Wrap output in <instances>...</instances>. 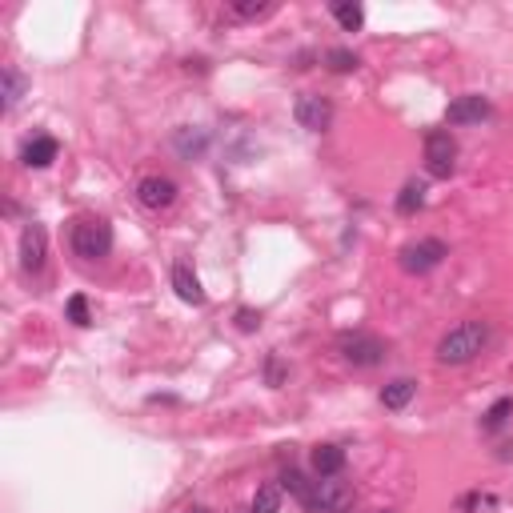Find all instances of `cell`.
Listing matches in <instances>:
<instances>
[{
  "mask_svg": "<svg viewBox=\"0 0 513 513\" xmlns=\"http://www.w3.org/2000/svg\"><path fill=\"white\" fill-rule=\"evenodd\" d=\"M281 485H285L289 493H293L297 501H301V506H309V501H313V489H317V481H309V478H305L301 470H285V473H281Z\"/></svg>",
  "mask_w": 513,
  "mask_h": 513,
  "instance_id": "9a60e30c",
  "label": "cell"
},
{
  "mask_svg": "<svg viewBox=\"0 0 513 513\" xmlns=\"http://www.w3.org/2000/svg\"><path fill=\"white\" fill-rule=\"evenodd\" d=\"M57 153H61V145L52 141V137H33V141L24 145L21 161L29 165V169H49V165L57 161Z\"/></svg>",
  "mask_w": 513,
  "mask_h": 513,
  "instance_id": "8fae6325",
  "label": "cell"
},
{
  "mask_svg": "<svg viewBox=\"0 0 513 513\" xmlns=\"http://www.w3.org/2000/svg\"><path fill=\"white\" fill-rule=\"evenodd\" d=\"M269 381H273V385H277V381H281V366H277V357L269 361Z\"/></svg>",
  "mask_w": 513,
  "mask_h": 513,
  "instance_id": "d4e9b609",
  "label": "cell"
},
{
  "mask_svg": "<svg viewBox=\"0 0 513 513\" xmlns=\"http://www.w3.org/2000/svg\"><path fill=\"white\" fill-rule=\"evenodd\" d=\"M69 245H72V253L85 261H105L113 253V229L100 217H81L69 233Z\"/></svg>",
  "mask_w": 513,
  "mask_h": 513,
  "instance_id": "7a4b0ae2",
  "label": "cell"
},
{
  "mask_svg": "<svg viewBox=\"0 0 513 513\" xmlns=\"http://www.w3.org/2000/svg\"><path fill=\"white\" fill-rule=\"evenodd\" d=\"M185 513H209V509H185Z\"/></svg>",
  "mask_w": 513,
  "mask_h": 513,
  "instance_id": "484cf974",
  "label": "cell"
},
{
  "mask_svg": "<svg viewBox=\"0 0 513 513\" xmlns=\"http://www.w3.org/2000/svg\"><path fill=\"white\" fill-rule=\"evenodd\" d=\"M325 61H329V69H333V72H353V69H357V57H353L349 49H333Z\"/></svg>",
  "mask_w": 513,
  "mask_h": 513,
  "instance_id": "7402d4cb",
  "label": "cell"
},
{
  "mask_svg": "<svg viewBox=\"0 0 513 513\" xmlns=\"http://www.w3.org/2000/svg\"><path fill=\"white\" fill-rule=\"evenodd\" d=\"M69 321L72 325H89V301L85 297H69Z\"/></svg>",
  "mask_w": 513,
  "mask_h": 513,
  "instance_id": "603a6c76",
  "label": "cell"
},
{
  "mask_svg": "<svg viewBox=\"0 0 513 513\" xmlns=\"http://www.w3.org/2000/svg\"><path fill=\"white\" fill-rule=\"evenodd\" d=\"M337 349H341V357L357 369H373L385 361V341L373 337V333H345Z\"/></svg>",
  "mask_w": 513,
  "mask_h": 513,
  "instance_id": "3957f363",
  "label": "cell"
},
{
  "mask_svg": "<svg viewBox=\"0 0 513 513\" xmlns=\"http://www.w3.org/2000/svg\"><path fill=\"white\" fill-rule=\"evenodd\" d=\"M457 165V141L450 128H433L425 133V169L433 176H450Z\"/></svg>",
  "mask_w": 513,
  "mask_h": 513,
  "instance_id": "5b68a950",
  "label": "cell"
},
{
  "mask_svg": "<svg viewBox=\"0 0 513 513\" xmlns=\"http://www.w3.org/2000/svg\"><path fill=\"white\" fill-rule=\"evenodd\" d=\"M229 13L241 16V21H265V16L277 13V5H273V0H261V5H253V0H233Z\"/></svg>",
  "mask_w": 513,
  "mask_h": 513,
  "instance_id": "2e32d148",
  "label": "cell"
},
{
  "mask_svg": "<svg viewBox=\"0 0 513 513\" xmlns=\"http://www.w3.org/2000/svg\"><path fill=\"white\" fill-rule=\"evenodd\" d=\"M489 337H493V329L485 321L453 325V329L437 341V361H442V366H465V361H473L485 345H489Z\"/></svg>",
  "mask_w": 513,
  "mask_h": 513,
  "instance_id": "6da1fadb",
  "label": "cell"
},
{
  "mask_svg": "<svg viewBox=\"0 0 513 513\" xmlns=\"http://www.w3.org/2000/svg\"><path fill=\"white\" fill-rule=\"evenodd\" d=\"M413 394H417V381L397 377V381H389V385L381 389V405L385 409H405L409 401H413Z\"/></svg>",
  "mask_w": 513,
  "mask_h": 513,
  "instance_id": "5bb4252c",
  "label": "cell"
},
{
  "mask_svg": "<svg viewBox=\"0 0 513 513\" xmlns=\"http://www.w3.org/2000/svg\"><path fill=\"white\" fill-rule=\"evenodd\" d=\"M345 470V450L341 445H317L313 450V473L317 478H337Z\"/></svg>",
  "mask_w": 513,
  "mask_h": 513,
  "instance_id": "4fadbf2b",
  "label": "cell"
},
{
  "mask_svg": "<svg viewBox=\"0 0 513 513\" xmlns=\"http://www.w3.org/2000/svg\"><path fill=\"white\" fill-rule=\"evenodd\" d=\"M261 325V313H253V309H241L237 313V329H245V333H253Z\"/></svg>",
  "mask_w": 513,
  "mask_h": 513,
  "instance_id": "cb8c5ba5",
  "label": "cell"
},
{
  "mask_svg": "<svg viewBox=\"0 0 513 513\" xmlns=\"http://www.w3.org/2000/svg\"><path fill=\"white\" fill-rule=\"evenodd\" d=\"M509 413H513V397H501V401H493L489 405V413H485V429H501L509 422Z\"/></svg>",
  "mask_w": 513,
  "mask_h": 513,
  "instance_id": "44dd1931",
  "label": "cell"
},
{
  "mask_svg": "<svg viewBox=\"0 0 513 513\" xmlns=\"http://www.w3.org/2000/svg\"><path fill=\"white\" fill-rule=\"evenodd\" d=\"M489 117V100L478 97V92H465V97H457L450 109H445V120L450 125H481V120Z\"/></svg>",
  "mask_w": 513,
  "mask_h": 513,
  "instance_id": "30bf717a",
  "label": "cell"
},
{
  "mask_svg": "<svg viewBox=\"0 0 513 513\" xmlns=\"http://www.w3.org/2000/svg\"><path fill=\"white\" fill-rule=\"evenodd\" d=\"M293 117H297V125L309 128V133H325L333 120V105L325 97H317V92H305V97H297Z\"/></svg>",
  "mask_w": 513,
  "mask_h": 513,
  "instance_id": "8992f818",
  "label": "cell"
},
{
  "mask_svg": "<svg viewBox=\"0 0 513 513\" xmlns=\"http://www.w3.org/2000/svg\"><path fill=\"white\" fill-rule=\"evenodd\" d=\"M445 257H450V249H445V241H437V237L413 241V245H405L397 253V261H401V269H405V273H429V269H437Z\"/></svg>",
  "mask_w": 513,
  "mask_h": 513,
  "instance_id": "277c9868",
  "label": "cell"
},
{
  "mask_svg": "<svg viewBox=\"0 0 513 513\" xmlns=\"http://www.w3.org/2000/svg\"><path fill=\"white\" fill-rule=\"evenodd\" d=\"M5 92H0V97H5V113H13L16 105H21V97H24V77L21 72H13V69H5Z\"/></svg>",
  "mask_w": 513,
  "mask_h": 513,
  "instance_id": "ac0fdd59",
  "label": "cell"
},
{
  "mask_svg": "<svg viewBox=\"0 0 513 513\" xmlns=\"http://www.w3.org/2000/svg\"><path fill=\"white\" fill-rule=\"evenodd\" d=\"M173 289L185 305H204V289L189 265H173Z\"/></svg>",
  "mask_w": 513,
  "mask_h": 513,
  "instance_id": "7c38bea8",
  "label": "cell"
},
{
  "mask_svg": "<svg viewBox=\"0 0 513 513\" xmlns=\"http://www.w3.org/2000/svg\"><path fill=\"white\" fill-rule=\"evenodd\" d=\"M281 509V485H261L253 493V513H277Z\"/></svg>",
  "mask_w": 513,
  "mask_h": 513,
  "instance_id": "ffe728a7",
  "label": "cell"
},
{
  "mask_svg": "<svg viewBox=\"0 0 513 513\" xmlns=\"http://www.w3.org/2000/svg\"><path fill=\"white\" fill-rule=\"evenodd\" d=\"M333 16H337V24L345 33H357L366 24V8L361 5H333Z\"/></svg>",
  "mask_w": 513,
  "mask_h": 513,
  "instance_id": "d6986e66",
  "label": "cell"
},
{
  "mask_svg": "<svg viewBox=\"0 0 513 513\" xmlns=\"http://www.w3.org/2000/svg\"><path fill=\"white\" fill-rule=\"evenodd\" d=\"M44 257H49V233H44V225H24L21 233V269L24 273H41L44 269Z\"/></svg>",
  "mask_w": 513,
  "mask_h": 513,
  "instance_id": "52a82bcc",
  "label": "cell"
},
{
  "mask_svg": "<svg viewBox=\"0 0 513 513\" xmlns=\"http://www.w3.org/2000/svg\"><path fill=\"white\" fill-rule=\"evenodd\" d=\"M353 501V489L345 481H333V478H321L317 481V489H313V501H309V509L313 513H341L345 506Z\"/></svg>",
  "mask_w": 513,
  "mask_h": 513,
  "instance_id": "ba28073f",
  "label": "cell"
},
{
  "mask_svg": "<svg viewBox=\"0 0 513 513\" xmlns=\"http://www.w3.org/2000/svg\"><path fill=\"white\" fill-rule=\"evenodd\" d=\"M137 201H141L145 209L161 213V209H169V204L176 201V185L169 181V176H145V181L137 185Z\"/></svg>",
  "mask_w": 513,
  "mask_h": 513,
  "instance_id": "9c48e42d",
  "label": "cell"
},
{
  "mask_svg": "<svg viewBox=\"0 0 513 513\" xmlns=\"http://www.w3.org/2000/svg\"><path fill=\"white\" fill-rule=\"evenodd\" d=\"M422 204H425V185L409 181L405 189L397 193V213H401V217H413V213L422 209Z\"/></svg>",
  "mask_w": 513,
  "mask_h": 513,
  "instance_id": "e0dca14e",
  "label": "cell"
}]
</instances>
